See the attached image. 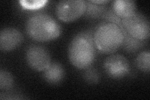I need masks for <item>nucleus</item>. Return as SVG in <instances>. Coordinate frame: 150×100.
Segmentation results:
<instances>
[{
    "mask_svg": "<svg viewBox=\"0 0 150 100\" xmlns=\"http://www.w3.org/2000/svg\"><path fill=\"white\" fill-rule=\"evenodd\" d=\"M28 35L38 42H48L60 36L62 26L58 21L45 13L34 14L28 19L26 24Z\"/></svg>",
    "mask_w": 150,
    "mask_h": 100,
    "instance_id": "nucleus-2",
    "label": "nucleus"
},
{
    "mask_svg": "<svg viewBox=\"0 0 150 100\" xmlns=\"http://www.w3.org/2000/svg\"><path fill=\"white\" fill-rule=\"evenodd\" d=\"M103 67L109 77L115 79L124 78L130 70L128 59L123 55L119 54L108 56L104 61Z\"/></svg>",
    "mask_w": 150,
    "mask_h": 100,
    "instance_id": "nucleus-7",
    "label": "nucleus"
},
{
    "mask_svg": "<svg viewBox=\"0 0 150 100\" xmlns=\"http://www.w3.org/2000/svg\"><path fill=\"white\" fill-rule=\"evenodd\" d=\"M83 77L86 82L93 84L99 82L100 79V74L96 69L90 66V67L85 69V71L83 73Z\"/></svg>",
    "mask_w": 150,
    "mask_h": 100,
    "instance_id": "nucleus-15",
    "label": "nucleus"
},
{
    "mask_svg": "<svg viewBox=\"0 0 150 100\" xmlns=\"http://www.w3.org/2000/svg\"><path fill=\"white\" fill-rule=\"evenodd\" d=\"M86 15L93 18H96L102 17L103 14L107 10V8L105 5H98V4H94L90 1H86Z\"/></svg>",
    "mask_w": 150,
    "mask_h": 100,
    "instance_id": "nucleus-12",
    "label": "nucleus"
},
{
    "mask_svg": "<svg viewBox=\"0 0 150 100\" xmlns=\"http://www.w3.org/2000/svg\"><path fill=\"white\" fill-rule=\"evenodd\" d=\"M93 35L82 31L74 36L68 47V58L71 63L79 70L91 66L95 58L96 48Z\"/></svg>",
    "mask_w": 150,
    "mask_h": 100,
    "instance_id": "nucleus-1",
    "label": "nucleus"
},
{
    "mask_svg": "<svg viewBox=\"0 0 150 100\" xmlns=\"http://www.w3.org/2000/svg\"><path fill=\"white\" fill-rule=\"evenodd\" d=\"M86 9V3L84 0H63L56 6V13L59 20L69 23L83 16Z\"/></svg>",
    "mask_w": 150,
    "mask_h": 100,
    "instance_id": "nucleus-5",
    "label": "nucleus"
},
{
    "mask_svg": "<svg viewBox=\"0 0 150 100\" xmlns=\"http://www.w3.org/2000/svg\"><path fill=\"white\" fill-rule=\"evenodd\" d=\"M46 1H20L19 3L21 5L26 9H37L43 6L46 4Z\"/></svg>",
    "mask_w": 150,
    "mask_h": 100,
    "instance_id": "nucleus-16",
    "label": "nucleus"
},
{
    "mask_svg": "<svg viewBox=\"0 0 150 100\" xmlns=\"http://www.w3.org/2000/svg\"><path fill=\"white\" fill-rule=\"evenodd\" d=\"M43 78L51 84H58L63 82L65 77V71L63 66L58 62L51 63L43 73Z\"/></svg>",
    "mask_w": 150,
    "mask_h": 100,
    "instance_id": "nucleus-9",
    "label": "nucleus"
},
{
    "mask_svg": "<svg viewBox=\"0 0 150 100\" xmlns=\"http://www.w3.org/2000/svg\"><path fill=\"white\" fill-rule=\"evenodd\" d=\"M137 3L133 0H116L112 2V9L121 19L128 17L137 11Z\"/></svg>",
    "mask_w": 150,
    "mask_h": 100,
    "instance_id": "nucleus-10",
    "label": "nucleus"
},
{
    "mask_svg": "<svg viewBox=\"0 0 150 100\" xmlns=\"http://www.w3.org/2000/svg\"><path fill=\"white\" fill-rule=\"evenodd\" d=\"M25 56L28 66L38 72H43L51 63L48 50L40 45L30 46L26 50Z\"/></svg>",
    "mask_w": 150,
    "mask_h": 100,
    "instance_id": "nucleus-6",
    "label": "nucleus"
},
{
    "mask_svg": "<svg viewBox=\"0 0 150 100\" xmlns=\"http://www.w3.org/2000/svg\"><path fill=\"white\" fill-rule=\"evenodd\" d=\"M136 65L143 72L149 73L150 71V53L149 51H142L136 58Z\"/></svg>",
    "mask_w": 150,
    "mask_h": 100,
    "instance_id": "nucleus-13",
    "label": "nucleus"
},
{
    "mask_svg": "<svg viewBox=\"0 0 150 100\" xmlns=\"http://www.w3.org/2000/svg\"><path fill=\"white\" fill-rule=\"evenodd\" d=\"M96 48L105 54H112L122 46L124 35L121 28L116 24L105 21L98 26L93 34Z\"/></svg>",
    "mask_w": 150,
    "mask_h": 100,
    "instance_id": "nucleus-3",
    "label": "nucleus"
},
{
    "mask_svg": "<svg viewBox=\"0 0 150 100\" xmlns=\"http://www.w3.org/2000/svg\"><path fill=\"white\" fill-rule=\"evenodd\" d=\"M121 25L129 35L136 40L144 41L149 38V21L142 13L136 11L129 16L121 19Z\"/></svg>",
    "mask_w": 150,
    "mask_h": 100,
    "instance_id": "nucleus-4",
    "label": "nucleus"
},
{
    "mask_svg": "<svg viewBox=\"0 0 150 100\" xmlns=\"http://www.w3.org/2000/svg\"><path fill=\"white\" fill-rule=\"evenodd\" d=\"M13 84L14 79L12 74L6 70L0 71V89L9 90L13 87Z\"/></svg>",
    "mask_w": 150,
    "mask_h": 100,
    "instance_id": "nucleus-14",
    "label": "nucleus"
},
{
    "mask_svg": "<svg viewBox=\"0 0 150 100\" xmlns=\"http://www.w3.org/2000/svg\"><path fill=\"white\" fill-rule=\"evenodd\" d=\"M23 41L22 33L16 28L8 27L0 32V50L3 52H9L16 49Z\"/></svg>",
    "mask_w": 150,
    "mask_h": 100,
    "instance_id": "nucleus-8",
    "label": "nucleus"
},
{
    "mask_svg": "<svg viewBox=\"0 0 150 100\" xmlns=\"http://www.w3.org/2000/svg\"><path fill=\"white\" fill-rule=\"evenodd\" d=\"M121 24V21L118 24H117V25H118L121 27L124 35L123 43L121 46H123V49L126 51L128 52V53H134V52L138 51L141 48H142V47L144 45V41H139L133 38V37H131L125 31L123 28H122Z\"/></svg>",
    "mask_w": 150,
    "mask_h": 100,
    "instance_id": "nucleus-11",
    "label": "nucleus"
},
{
    "mask_svg": "<svg viewBox=\"0 0 150 100\" xmlns=\"http://www.w3.org/2000/svg\"><path fill=\"white\" fill-rule=\"evenodd\" d=\"M90 1L94 4H98V5H105V4L110 2V1H108V0H91Z\"/></svg>",
    "mask_w": 150,
    "mask_h": 100,
    "instance_id": "nucleus-17",
    "label": "nucleus"
}]
</instances>
